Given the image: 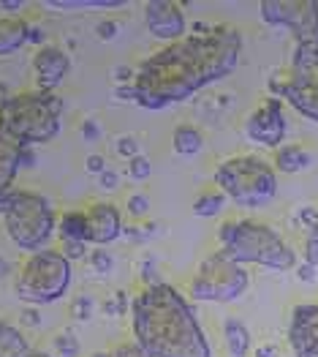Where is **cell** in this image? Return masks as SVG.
<instances>
[{
    "mask_svg": "<svg viewBox=\"0 0 318 357\" xmlns=\"http://www.w3.org/2000/svg\"><path fill=\"white\" fill-rule=\"evenodd\" d=\"M242 50V38L234 30H218L209 36H191L180 44L161 50L158 55L145 60L136 71L134 85L136 93L155 96L164 104L182 101L212 79L234 71Z\"/></svg>",
    "mask_w": 318,
    "mask_h": 357,
    "instance_id": "6da1fadb",
    "label": "cell"
},
{
    "mask_svg": "<svg viewBox=\"0 0 318 357\" xmlns=\"http://www.w3.org/2000/svg\"><path fill=\"white\" fill-rule=\"evenodd\" d=\"M134 333L147 357H212L191 305L161 281L134 303Z\"/></svg>",
    "mask_w": 318,
    "mask_h": 357,
    "instance_id": "7a4b0ae2",
    "label": "cell"
},
{
    "mask_svg": "<svg viewBox=\"0 0 318 357\" xmlns=\"http://www.w3.org/2000/svg\"><path fill=\"white\" fill-rule=\"evenodd\" d=\"M63 101L55 93H17L0 101V134L19 148L55 139L60 131Z\"/></svg>",
    "mask_w": 318,
    "mask_h": 357,
    "instance_id": "3957f363",
    "label": "cell"
},
{
    "mask_svg": "<svg viewBox=\"0 0 318 357\" xmlns=\"http://www.w3.org/2000/svg\"><path fill=\"white\" fill-rule=\"evenodd\" d=\"M221 251L234 265H261L269 270L296 268V254L275 229L259 221H226L218 232Z\"/></svg>",
    "mask_w": 318,
    "mask_h": 357,
    "instance_id": "277c9868",
    "label": "cell"
},
{
    "mask_svg": "<svg viewBox=\"0 0 318 357\" xmlns=\"http://www.w3.org/2000/svg\"><path fill=\"white\" fill-rule=\"evenodd\" d=\"M218 191L242 208H261L275 199L278 175L275 169L256 155H234L215 169Z\"/></svg>",
    "mask_w": 318,
    "mask_h": 357,
    "instance_id": "5b68a950",
    "label": "cell"
},
{
    "mask_svg": "<svg viewBox=\"0 0 318 357\" xmlns=\"http://www.w3.org/2000/svg\"><path fill=\"white\" fill-rule=\"evenodd\" d=\"M3 224L11 243L30 254L44 251V245L58 229V218L49 199L38 191H22V188H14V199L3 215Z\"/></svg>",
    "mask_w": 318,
    "mask_h": 357,
    "instance_id": "8992f818",
    "label": "cell"
},
{
    "mask_svg": "<svg viewBox=\"0 0 318 357\" xmlns=\"http://www.w3.org/2000/svg\"><path fill=\"white\" fill-rule=\"evenodd\" d=\"M71 259L63 251H38L30 254V259L19 268L14 292L25 303L35 305H47V303H58L68 287H71Z\"/></svg>",
    "mask_w": 318,
    "mask_h": 357,
    "instance_id": "52a82bcc",
    "label": "cell"
},
{
    "mask_svg": "<svg viewBox=\"0 0 318 357\" xmlns=\"http://www.w3.org/2000/svg\"><path fill=\"white\" fill-rule=\"evenodd\" d=\"M269 90L275 98L289 101L302 118L318 123V47L296 44L289 71L272 77Z\"/></svg>",
    "mask_w": 318,
    "mask_h": 357,
    "instance_id": "ba28073f",
    "label": "cell"
},
{
    "mask_svg": "<svg viewBox=\"0 0 318 357\" xmlns=\"http://www.w3.org/2000/svg\"><path fill=\"white\" fill-rule=\"evenodd\" d=\"M248 281H251L248 270L242 265H234L223 254H209L196 270L188 292L191 298L202 303H229L245 295Z\"/></svg>",
    "mask_w": 318,
    "mask_h": 357,
    "instance_id": "9c48e42d",
    "label": "cell"
},
{
    "mask_svg": "<svg viewBox=\"0 0 318 357\" xmlns=\"http://www.w3.org/2000/svg\"><path fill=\"white\" fill-rule=\"evenodd\" d=\"M261 20L272 28L289 30L296 44L318 47V3L316 0H264L259 6Z\"/></svg>",
    "mask_w": 318,
    "mask_h": 357,
    "instance_id": "30bf717a",
    "label": "cell"
},
{
    "mask_svg": "<svg viewBox=\"0 0 318 357\" xmlns=\"http://www.w3.org/2000/svg\"><path fill=\"white\" fill-rule=\"evenodd\" d=\"M245 134L251 142L264 148H280L286 137V115H283V101L280 98H267L261 107L248 118Z\"/></svg>",
    "mask_w": 318,
    "mask_h": 357,
    "instance_id": "8fae6325",
    "label": "cell"
},
{
    "mask_svg": "<svg viewBox=\"0 0 318 357\" xmlns=\"http://www.w3.org/2000/svg\"><path fill=\"white\" fill-rule=\"evenodd\" d=\"M289 344L294 357H318V305L299 303L291 311Z\"/></svg>",
    "mask_w": 318,
    "mask_h": 357,
    "instance_id": "7c38bea8",
    "label": "cell"
},
{
    "mask_svg": "<svg viewBox=\"0 0 318 357\" xmlns=\"http://www.w3.org/2000/svg\"><path fill=\"white\" fill-rule=\"evenodd\" d=\"M147 30L161 38V41H182L188 20L182 14L180 3H166V0H152L145 6Z\"/></svg>",
    "mask_w": 318,
    "mask_h": 357,
    "instance_id": "4fadbf2b",
    "label": "cell"
},
{
    "mask_svg": "<svg viewBox=\"0 0 318 357\" xmlns=\"http://www.w3.org/2000/svg\"><path fill=\"white\" fill-rule=\"evenodd\" d=\"M71 71V58L60 50V47H38L33 55V74H35V85L44 93H52L60 82L68 77Z\"/></svg>",
    "mask_w": 318,
    "mask_h": 357,
    "instance_id": "5bb4252c",
    "label": "cell"
},
{
    "mask_svg": "<svg viewBox=\"0 0 318 357\" xmlns=\"http://www.w3.org/2000/svg\"><path fill=\"white\" fill-rule=\"evenodd\" d=\"M87 213V232H90V243L104 248L109 243H115L122 235V218H120V210L109 202H95L85 210Z\"/></svg>",
    "mask_w": 318,
    "mask_h": 357,
    "instance_id": "9a60e30c",
    "label": "cell"
},
{
    "mask_svg": "<svg viewBox=\"0 0 318 357\" xmlns=\"http://www.w3.org/2000/svg\"><path fill=\"white\" fill-rule=\"evenodd\" d=\"M30 22L19 17H0V58L14 55L28 44Z\"/></svg>",
    "mask_w": 318,
    "mask_h": 357,
    "instance_id": "2e32d148",
    "label": "cell"
},
{
    "mask_svg": "<svg viewBox=\"0 0 318 357\" xmlns=\"http://www.w3.org/2000/svg\"><path fill=\"white\" fill-rule=\"evenodd\" d=\"M19 155H22V148L14 145L11 139H6L0 134V194L11 188V183L17 178V172H22L19 167Z\"/></svg>",
    "mask_w": 318,
    "mask_h": 357,
    "instance_id": "e0dca14e",
    "label": "cell"
},
{
    "mask_svg": "<svg viewBox=\"0 0 318 357\" xmlns=\"http://www.w3.org/2000/svg\"><path fill=\"white\" fill-rule=\"evenodd\" d=\"M58 235L63 243H85V245H90L85 210H68V213H63V218L58 221Z\"/></svg>",
    "mask_w": 318,
    "mask_h": 357,
    "instance_id": "ac0fdd59",
    "label": "cell"
},
{
    "mask_svg": "<svg viewBox=\"0 0 318 357\" xmlns=\"http://www.w3.org/2000/svg\"><path fill=\"white\" fill-rule=\"evenodd\" d=\"M172 145H174V150H177L180 155H185V158L199 155V153L204 150V134L196 128V126L182 123V126H177V128H174Z\"/></svg>",
    "mask_w": 318,
    "mask_h": 357,
    "instance_id": "d6986e66",
    "label": "cell"
},
{
    "mask_svg": "<svg viewBox=\"0 0 318 357\" xmlns=\"http://www.w3.org/2000/svg\"><path fill=\"white\" fill-rule=\"evenodd\" d=\"M223 341H226V349L232 357H248L251 352V333L234 317L223 322Z\"/></svg>",
    "mask_w": 318,
    "mask_h": 357,
    "instance_id": "ffe728a7",
    "label": "cell"
},
{
    "mask_svg": "<svg viewBox=\"0 0 318 357\" xmlns=\"http://www.w3.org/2000/svg\"><path fill=\"white\" fill-rule=\"evenodd\" d=\"M30 344L28 338L14 328L11 322L0 319V357H28Z\"/></svg>",
    "mask_w": 318,
    "mask_h": 357,
    "instance_id": "44dd1931",
    "label": "cell"
},
{
    "mask_svg": "<svg viewBox=\"0 0 318 357\" xmlns=\"http://www.w3.org/2000/svg\"><path fill=\"white\" fill-rule=\"evenodd\" d=\"M310 153L305 148H299V145H283V148H278L275 153V167L280 169V172H286V175H296V172H302L305 167H310Z\"/></svg>",
    "mask_w": 318,
    "mask_h": 357,
    "instance_id": "7402d4cb",
    "label": "cell"
},
{
    "mask_svg": "<svg viewBox=\"0 0 318 357\" xmlns=\"http://www.w3.org/2000/svg\"><path fill=\"white\" fill-rule=\"evenodd\" d=\"M44 8L52 11H95V8H125L122 0H58V3H44Z\"/></svg>",
    "mask_w": 318,
    "mask_h": 357,
    "instance_id": "603a6c76",
    "label": "cell"
},
{
    "mask_svg": "<svg viewBox=\"0 0 318 357\" xmlns=\"http://www.w3.org/2000/svg\"><path fill=\"white\" fill-rule=\"evenodd\" d=\"M226 202H229V199H226L221 191H204V194L196 197V202H193V213H196L199 218H215V215L223 210Z\"/></svg>",
    "mask_w": 318,
    "mask_h": 357,
    "instance_id": "cb8c5ba5",
    "label": "cell"
},
{
    "mask_svg": "<svg viewBox=\"0 0 318 357\" xmlns=\"http://www.w3.org/2000/svg\"><path fill=\"white\" fill-rule=\"evenodd\" d=\"M79 355V338L71 330H63L52 338V357H77Z\"/></svg>",
    "mask_w": 318,
    "mask_h": 357,
    "instance_id": "d4e9b609",
    "label": "cell"
},
{
    "mask_svg": "<svg viewBox=\"0 0 318 357\" xmlns=\"http://www.w3.org/2000/svg\"><path fill=\"white\" fill-rule=\"evenodd\" d=\"M87 265H90L93 273L104 275V273H109V270L115 268V257H112L106 248H95V251L87 254Z\"/></svg>",
    "mask_w": 318,
    "mask_h": 357,
    "instance_id": "484cf974",
    "label": "cell"
},
{
    "mask_svg": "<svg viewBox=\"0 0 318 357\" xmlns=\"http://www.w3.org/2000/svg\"><path fill=\"white\" fill-rule=\"evenodd\" d=\"M150 175H152V164H150V158L136 155V158L128 161V178L131 180H147Z\"/></svg>",
    "mask_w": 318,
    "mask_h": 357,
    "instance_id": "4316f807",
    "label": "cell"
},
{
    "mask_svg": "<svg viewBox=\"0 0 318 357\" xmlns=\"http://www.w3.org/2000/svg\"><path fill=\"white\" fill-rule=\"evenodd\" d=\"M128 213L136 215V218H145L147 213H150V197L142 194V191L131 194V197H128Z\"/></svg>",
    "mask_w": 318,
    "mask_h": 357,
    "instance_id": "83f0119b",
    "label": "cell"
},
{
    "mask_svg": "<svg viewBox=\"0 0 318 357\" xmlns=\"http://www.w3.org/2000/svg\"><path fill=\"white\" fill-rule=\"evenodd\" d=\"M115 150L122 155V158H136V155H142L139 153V142L134 139V137H117V142H115Z\"/></svg>",
    "mask_w": 318,
    "mask_h": 357,
    "instance_id": "f1b7e54d",
    "label": "cell"
},
{
    "mask_svg": "<svg viewBox=\"0 0 318 357\" xmlns=\"http://www.w3.org/2000/svg\"><path fill=\"white\" fill-rule=\"evenodd\" d=\"M305 262L318 270V229H310L305 238Z\"/></svg>",
    "mask_w": 318,
    "mask_h": 357,
    "instance_id": "f546056e",
    "label": "cell"
},
{
    "mask_svg": "<svg viewBox=\"0 0 318 357\" xmlns=\"http://www.w3.org/2000/svg\"><path fill=\"white\" fill-rule=\"evenodd\" d=\"M104 314H112V317H125L128 314V303H125V292H115V298L104 303Z\"/></svg>",
    "mask_w": 318,
    "mask_h": 357,
    "instance_id": "4dcf8cb0",
    "label": "cell"
},
{
    "mask_svg": "<svg viewBox=\"0 0 318 357\" xmlns=\"http://www.w3.org/2000/svg\"><path fill=\"white\" fill-rule=\"evenodd\" d=\"M93 314V298H87V295H82V298H77L74 303H71V317L74 319H87Z\"/></svg>",
    "mask_w": 318,
    "mask_h": 357,
    "instance_id": "1f68e13d",
    "label": "cell"
},
{
    "mask_svg": "<svg viewBox=\"0 0 318 357\" xmlns=\"http://www.w3.org/2000/svg\"><path fill=\"white\" fill-rule=\"evenodd\" d=\"M95 36H98L101 41H112L117 36V22L115 20H101V22L95 25Z\"/></svg>",
    "mask_w": 318,
    "mask_h": 357,
    "instance_id": "d6a6232c",
    "label": "cell"
},
{
    "mask_svg": "<svg viewBox=\"0 0 318 357\" xmlns=\"http://www.w3.org/2000/svg\"><path fill=\"white\" fill-rule=\"evenodd\" d=\"M299 224L310 232V229H318V210L316 208H302L299 210Z\"/></svg>",
    "mask_w": 318,
    "mask_h": 357,
    "instance_id": "836d02e7",
    "label": "cell"
},
{
    "mask_svg": "<svg viewBox=\"0 0 318 357\" xmlns=\"http://www.w3.org/2000/svg\"><path fill=\"white\" fill-rule=\"evenodd\" d=\"M85 169L90 172V175H101V172H106V158H104V155H87Z\"/></svg>",
    "mask_w": 318,
    "mask_h": 357,
    "instance_id": "e575fe53",
    "label": "cell"
},
{
    "mask_svg": "<svg viewBox=\"0 0 318 357\" xmlns=\"http://www.w3.org/2000/svg\"><path fill=\"white\" fill-rule=\"evenodd\" d=\"M19 322H25V328H38L41 325V311L38 308H22Z\"/></svg>",
    "mask_w": 318,
    "mask_h": 357,
    "instance_id": "d590c367",
    "label": "cell"
},
{
    "mask_svg": "<svg viewBox=\"0 0 318 357\" xmlns=\"http://www.w3.org/2000/svg\"><path fill=\"white\" fill-rule=\"evenodd\" d=\"M112 357H147L145 352H142V347L139 344H122V347H117L115 352H112Z\"/></svg>",
    "mask_w": 318,
    "mask_h": 357,
    "instance_id": "8d00e7d4",
    "label": "cell"
},
{
    "mask_svg": "<svg viewBox=\"0 0 318 357\" xmlns=\"http://www.w3.org/2000/svg\"><path fill=\"white\" fill-rule=\"evenodd\" d=\"M63 254L71 259V257H85L87 259V245L85 243H63Z\"/></svg>",
    "mask_w": 318,
    "mask_h": 357,
    "instance_id": "74e56055",
    "label": "cell"
},
{
    "mask_svg": "<svg viewBox=\"0 0 318 357\" xmlns=\"http://www.w3.org/2000/svg\"><path fill=\"white\" fill-rule=\"evenodd\" d=\"M117 183H120V178H117V172H112V169H106V172H101V175H98V185H101V188H106V191L117 188Z\"/></svg>",
    "mask_w": 318,
    "mask_h": 357,
    "instance_id": "f35d334b",
    "label": "cell"
},
{
    "mask_svg": "<svg viewBox=\"0 0 318 357\" xmlns=\"http://www.w3.org/2000/svg\"><path fill=\"white\" fill-rule=\"evenodd\" d=\"M296 275H299V281H308V284H313L318 275L316 268H310L308 262H302V265H296Z\"/></svg>",
    "mask_w": 318,
    "mask_h": 357,
    "instance_id": "ab89813d",
    "label": "cell"
},
{
    "mask_svg": "<svg viewBox=\"0 0 318 357\" xmlns=\"http://www.w3.org/2000/svg\"><path fill=\"white\" fill-rule=\"evenodd\" d=\"M79 128H82V137H87V139H98V134H101V131H98V126H95L93 120H85Z\"/></svg>",
    "mask_w": 318,
    "mask_h": 357,
    "instance_id": "60d3db41",
    "label": "cell"
},
{
    "mask_svg": "<svg viewBox=\"0 0 318 357\" xmlns=\"http://www.w3.org/2000/svg\"><path fill=\"white\" fill-rule=\"evenodd\" d=\"M28 44H35V47H44V30H41V28H35V25H30Z\"/></svg>",
    "mask_w": 318,
    "mask_h": 357,
    "instance_id": "b9f144b4",
    "label": "cell"
},
{
    "mask_svg": "<svg viewBox=\"0 0 318 357\" xmlns=\"http://www.w3.org/2000/svg\"><path fill=\"white\" fill-rule=\"evenodd\" d=\"M253 357H278V349L272 344H261V347H256Z\"/></svg>",
    "mask_w": 318,
    "mask_h": 357,
    "instance_id": "7bdbcfd3",
    "label": "cell"
},
{
    "mask_svg": "<svg viewBox=\"0 0 318 357\" xmlns=\"http://www.w3.org/2000/svg\"><path fill=\"white\" fill-rule=\"evenodd\" d=\"M11 262L6 259V257H0V278H6V275H11Z\"/></svg>",
    "mask_w": 318,
    "mask_h": 357,
    "instance_id": "ee69618b",
    "label": "cell"
},
{
    "mask_svg": "<svg viewBox=\"0 0 318 357\" xmlns=\"http://www.w3.org/2000/svg\"><path fill=\"white\" fill-rule=\"evenodd\" d=\"M0 8H3V11H19L22 3H0Z\"/></svg>",
    "mask_w": 318,
    "mask_h": 357,
    "instance_id": "f6af8a7d",
    "label": "cell"
},
{
    "mask_svg": "<svg viewBox=\"0 0 318 357\" xmlns=\"http://www.w3.org/2000/svg\"><path fill=\"white\" fill-rule=\"evenodd\" d=\"M28 357H52V355H49V352H35V349H30Z\"/></svg>",
    "mask_w": 318,
    "mask_h": 357,
    "instance_id": "bcb514c9",
    "label": "cell"
}]
</instances>
